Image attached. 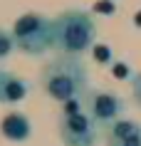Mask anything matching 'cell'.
<instances>
[{
  "instance_id": "cell-6",
  "label": "cell",
  "mask_w": 141,
  "mask_h": 146,
  "mask_svg": "<svg viewBox=\"0 0 141 146\" xmlns=\"http://www.w3.org/2000/svg\"><path fill=\"white\" fill-rule=\"evenodd\" d=\"M109 146H141V124L119 119L109 126Z\"/></svg>"
},
{
  "instance_id": "cell-15",
  "label": "cell",
  "mask_w": 141,
  "mask_h": 146,
  "mask_svg": "<svg viewBox=\"0 0 141 146\" xmlns=\"http://www.w3.org/2000/svg\"><path fill=\"white\" fill-rule=\"evenodd\" d=\"M134 20H136V23H139V25H141V13H139V15H136V17H134Z\"/></svg>"
},
{
  "instance_id": "cell-12",
  "label": "cell",
  "mask_w": 141,
  "mask_h": 146,
  "mask_svg": "<svg viewBox=\"0 0 141 146\" xmlns=\"http://www.w3.org/2000/svg\"><path fill=\"white\" fill-rule=\"evenodd\" d=\"M111 74H114V77H119V79H126V77H129V67H126V64H121V62H117V64H114V69H111Z\"/></svg>"
},
{
  "instance_id": "cell-4",
  "label": "cell",
  "mask_w": 141,
  "mask_h": 146,
  "mask_svg": "<svg viewBox=\"0 0 141 146\" xmlns=\"http://www.w3.org/2000/svg\"><path fill=\"white\" fill-rule=\"evenodd\" d=\"M60 139L64 146H94L97 141V121L89 111H79L72 116H62Z\"/></svg>"
},
{
  "instance_id": "cell-13",
  "label": "cell",
  "mask_w": 141,
  "mask_h": 146,
  "mask_svg": "<svg viewBox=\"0 0 141 146\" xmlns=\"http://www.w3.org/2000/svg\"><path fill=\"white\" fill-rule=\"evenodd\" d=\"M94 10H97V13H102V15H111V13H114V5H111V3H97Z\"/></svg>"
},
{
  "instance_id": "cell-3",
  "label": "cell",
  "mask_w": 141,
  "mask_h": 146,
  "mask_svg": "<svg viewBox=\"0 0 141 146\" xmlns=\"http://www.w3.org/2000/svg\"><path fill=\"white\" fill-rule=\"evenodd\" d=\"M15 47L25 54H45L55 47V23L42 13H25L13 23Z\"/></svg>"
},
{
  "instance_id": "cell-5",
  "label": "cell",
  "mask_w": 141,
  "mask_h": 146,
  "mask_svg": "<svg viewBox=\"0 0 141 146\" xmlns=\"http://www.w3.org/2000/svg\"><path fill=\"white\" fill-rule=\"evenodd\" d=\"M87 109L97 124L111 126L124 114V99L111 92H104V89H94V92L87 94Z\"/></svg>"
},
{
  "instance_id": "cell-1",
  "label": "cell",
  "mask_w": 141,
  "mask_h": 146,
  "mask_svg": "<svg viewBox=\"0 0 141 146\" xmlns=\"http://www.w3.org/2000/svg\"><path fill=\"white\" fill-rule=\"evenodd\" d=\"M42 84L55 102L82 99L87 92V69L77 54H62L45 67Z\"/></svg>"
},
{
  "instance_id": "cell-11",
  "label": "cell",
  "mask_w": 141,
  "mask_h": 146,
  "mask_svg": "<svg viewBox=\"0 0 141 146\" xmlns=\"http://www.w3.org/2000/svg\"><path fill=\"white\" fill-rule=\"evenodd\" d=\"M79 111H84V109H82V99H70V102H64L62 116H72V114H79Z\"/></svg>"
},
{
  "instance_id": "cell-10",
  "label": "cell",
  "mask_w": 141,
  "mask_h": 146,
  "mask_svg": "<svg viewBox=\"0 0 141 146\" xmlns=\"http://www.w3.org/2000/svg\"><path fill=\"white\" fill-rule=\"evenodd\" d=\"M92 54L97 62H111V50L107 45H94L92 47Z\"/></svg>"
},
{
  "instance_id": "cell-7",
  "label": "cell",
  "mask_w": 141,
  "mask_h": 146,
  "mask_svg": "<svg viewBox=\"0 0 141 146\" xmlns=\"http://www.w3.org/2000/svg\"><path fill=\"white\" fill-rule=\"evenodd\" d=\"M0 134L8 139V141H27L32 134V126H30V119L23 114V111H10V114L3 116L0 121Z\"/></svg>"
},
{
  "instance_id": "cell-9",
  "label": "cell",
  "mask_w": 141,
  "mask_h": 146,
  "mask_svg": "<svg viewBox=\"0 0 141 146\" xmlns=\"http://www.w3.org/2000/svg\"><path fill=\"white\" fill-rule=\"evenodd\" d=\"M13 50H15V37H13V32L0 30V60H3V57H8Z\"/></svg>"
},
{
  "instance_id": "cell-14",
  "label": "cell",
  "mask_w": 141,
  "mask_h": 146,
  "mask_svg": "<svg viewBox=\"0 0 141 146\" xmlns=\"http://www.w3.org/2000/svg\"><path fill=\"white\" fill-rule=\"evenodd\" d=\"M134 99L141 104V74H136V77H134Z\"/></svg>"
},
{
  "instance_id": "cell-8",
  "label": "cell",
  "mask_w": 141,
  "mask_h": 146,
  "mask_svg": "<svg viewBox=\"0 0 141 146\" xmlns=\"http://www.w3.org/2000/svg\"><path fill=\"white\" fill-rule=\"evenodd\" d=\"M27 97V84L8 69H0V104H17Z\"/></svg>"
},
{
  "instance_id": "cell-2",
  "label": "cell",
  "mask_w": 141,
  "mask_h": 146,
  "mask_svg": "<svg viewBox=\"0 0 141 146\" xmlns=\"http://www.w3.org/2000/svg\"><path fill=\"white\" fill-rule=\"evenodd\" d=\"M55 23V47L64 54H82L94 42V23L84 10H64Z\"/></svg>"
}]
</instances>
